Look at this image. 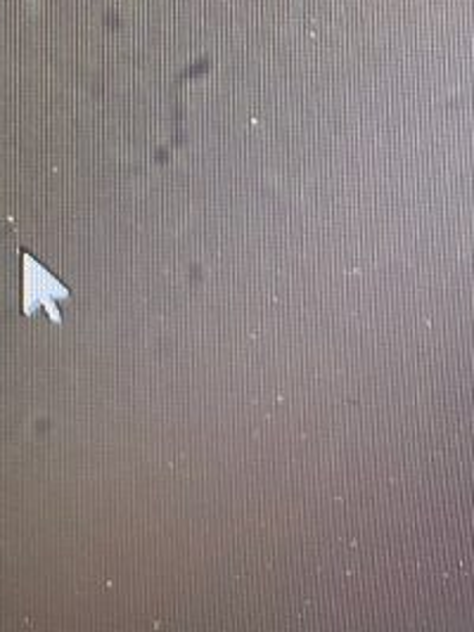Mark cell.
Masks as SVG:
<instances>
[{"label":"cell","mask_w":474,"mask_h":632,"mask_svg":"<svg viewBox=\"0 0 474 632\" xmlns=\"http://www.w3.org/2000/svg\"><path fill=\"white\" fill-rule=\"evenodd\" d=\"M209 66H211V62H209V59H202V62H197V64H192L190 69H185L183 74H180V81H185V78H194V76L204 74Z\"/></svg>","instance_id":"cell-1"},{"label":"cell","mask_w":474,"mask_h":632,"mask_svg":"<svg viewBox=\"0 0 474 632\" xmlns=\"http://www.w3.org/2000/svg\"><path fill=\"white\" fill-rule=\"evenodd\" d=\"M107 24H109V26H117V24H118L117 17H114V14H107Z\"/></svg>","instance_id":"cell-2"}]
</instances>
